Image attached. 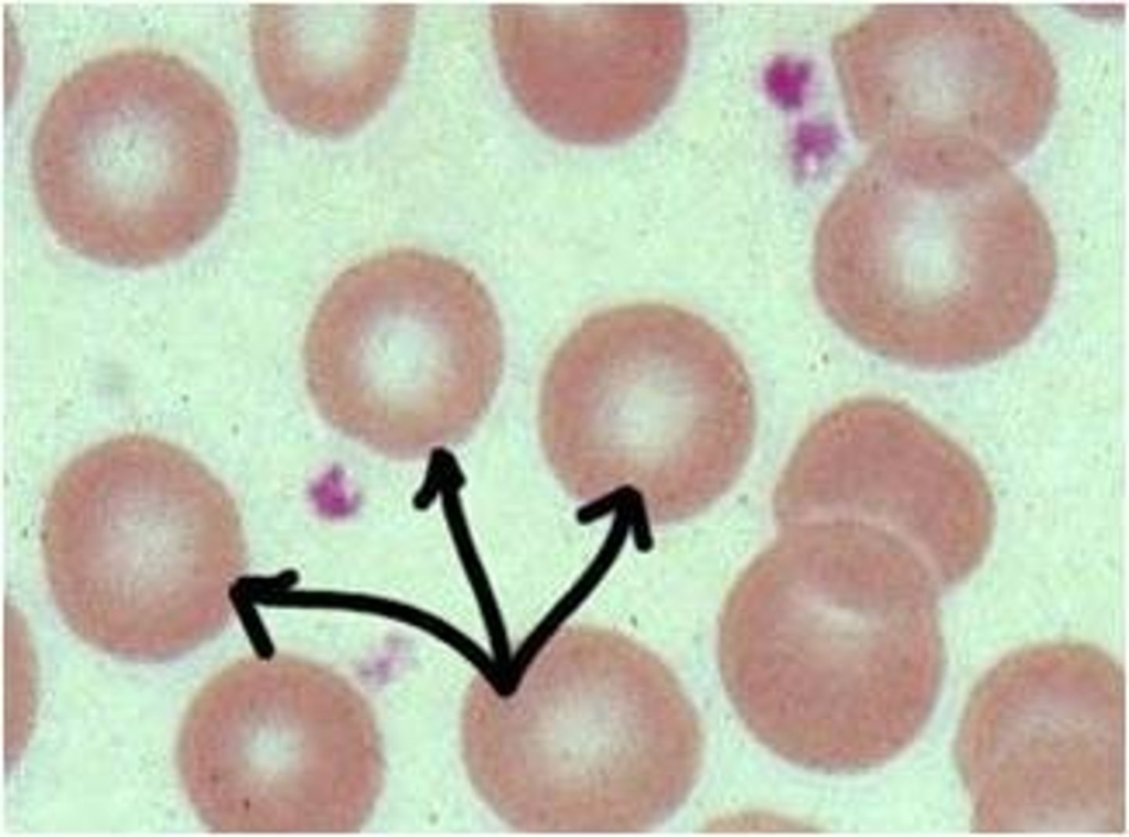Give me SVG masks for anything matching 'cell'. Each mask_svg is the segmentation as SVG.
<instances>
[{
    "mask_svg": "<svg viewBox=\"0 0 1129 837\" xmlns=\"http://www.w3.org/2000/svg\"><path fill=\"white\" fill-rule=\"evenodd\" d=\"M781 527L723 605L724 689L784 760L828 773L874 768L914 729L939 586L908 541L875 523L826 514Z\"/></svg>",
    "mask_w": 1129,
    "mask_h": 837,
    "instance_id": "1",
    "label": "cell"
},
{
    "mask_svg": "<svg viewBox=\"0 0 1129 837\" xmlns=\"http://www.w3.org/2000/svg\"><path fill=\"white\" fill-rule=\"evenodd\" d=\"M41 547L54 605L87 645L165 663L218 636L247 567L227 487L187 450L146 433L85 449L44 502Z\"/></svg>",
    "mask_w": 1129,
    "mask_h": 837,
    "instance_id": "4",
    "label": "cell"
},
{
    "mask_svg": "<svg viewBox=\"0 0 1129 837\" xmlns=\"http://www.w3.org/2000/svg\"><path fill=\"white\" fill-rule=\"evenodd\" d=\"M415 15L405 3L255 6L251 52L269 106L310 135L340 137L362 127L401 75Z\"/></svg>",
    "mask_w": 1129,
    "mask_h": 837,
    "instance_id": "11",
    "label": "cell"
},
{
    "mask_svg": "<svg viewBox=\"0 0 1129 837\" xmlns=\"http://www.w3.org/2000/svg\"><path fill=\"white\" fill-rule=\"evenodd\" d=\"M238 159L233 110L208 77L173 54L127 49L57 85L34 129L30 174L64 246L141 268L182 256L214 229Z\"/></svg>",
    "mask_w": 1129,
    "mask_h": 837,
    "instance_id": "5",
    "label": "cell"
},
{
    "mask_svg": "<svg viewBox=\"0 0 1129 837\" xmlns=\"http://www.w3.org/2000/svg\"><path fill=\"white\" fill-rule=\"evenodd\" d=\"M491 30L504 81L541 130L619 142L663 110L681 77L688 21L673 4H498Z\"/></svg>",
    "mask_w": 1129,
    "mask_h": 837,
    "instance_id": "10",
    "label": "cell"
},
{
    "mask_svg": "<svg viewBox=\"0 0 1129 837\" xmlns=\"http://www.w3.org/2000/svg\"><path fill=\"white\" fill-rule=\"evenodd\" d=\"M504 361L485 285L461 262L418 248L385 250L338 273L303 343L307 387L324 421L397 460L467 438Z\"/></svg>",
    "mask_w": 1129,
    "mask_h": 837,
    "instance_id": "7",
    "label": "cell"
},
{
    "mask_svg": "<svg viewBox=\"0 0 1129 837\" xmlns=\"http://www.w3.org/2000/svg\"><path fill=\"white\" fill-rule=\"evenodd\" d=\"M829 320L892 362L954 371L1021 345L1050 307L1055 240L1006 165L872 149L817 224Z\"/></svg>",
    "mask_w": 1129,
    "mask_h": 837,
    "instance_id": "2",
    "label": "cell"
},
{
    "mask_svg": "<svg viewBox=\"0 0 1129 837\" xmlns=\"http://www.w3.org/2000/svg\"><path fill=\"white\" fill-rule=\"evenodd\" d=\"M540 428L557 460L652 463L658 517L714 504L750 457L756 408L750 374L724 333L665 302L584 318L552 354Z\"/></svg>",
    "mask_w": 1129,
    "mask_h": 837,
    "instance_id": "6",
    "label": "cell"
},
{
    "mask_svg": "<svg viewBox=\"0 0 1129 837\" xmlns=\"http://www.w3.org/2000/svg\"><path fill=\"white\" fill-rule=\"evenodd\" d=\"M832 58L872 149L1010 165L1046 131L1057 72L1040 34L996 3H897L840 33Z\"/></svg>",
    "mask_w": 1129,
    "mask_h": 837,
    "instance_id": "8",
    "label": "cell"
},
{
    "mask_svg": "<svg viewBox=\"0 0 1129 837\" xmlns=\"http://www.w3.org/2000/svg\"><path fill=\"white\" fill-rule=\"evenodd\" d=\"M465 764L480 797L525 834L649 833L698 779L699 717L671 668L616 632L568 626L514 688L475 677Z\"/></svg>",
    "mask_w": 1129,
    "mask_h": 837,
    "instance_id": "3",
    "label": "cell"
},
{
    "mask_svg": "<svg viewBox=\"0 0 1129 837\" xmlns=\"http://www.w3.org/2000/svg\"><path fill=\"white\" fill-rule=\"evenodd\" d=\"M786 472L798 494L897 534L940 588L967 578L991 540L994 505L976 461L904 404L859 397L822 414Z\"/></svg>",
    "mask_w": 1129,
    "mask_h": 837,
    "instance_id": "9",
    "label": "cell"
}]
</instances>
